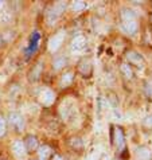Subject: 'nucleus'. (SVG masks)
<instances>
[{"label": "nucleus", "instance_id": "19", "mask_svg": "<svg viewBox=\"0 0 152 160\" xmlns=\"http://www.w3.org/2000/svg\"><path fill=\"white\" fill-rule=\"evenodd\" d=\"M68 143H69V145H70V148L74 149V151H81V149H84V147H85L84 140H82L79 136H73V137H70Z\"/></svg>", "mask_w": 152, "mask_h": 160}, {"label": "nucleus", "instance_id": "23", "mask_svg": "<svg viewBox=\"0 0 152 160\" xmlns=\"http://www.w3.org/2000/svg\"><path fill=\"white\" fill-rule=\"evenodd\" d=\"M38 42H39V34L35 31V32L33 34V37H31V42H30L28 50L34 52L35 50H37V47H38Z\"/></svg>", "mask_w": 152, "mask_h": 160}, {"label": "nucleus", "instance_id": "13", "mask_svg": "<svg viewBox=\"0 0 152 160\" xmlns=\"http://www.w3.org/2000/svg\"><path fill=\"white\" fill-rule=\"evenodd\" d=\"M120 22H129V20H137V14L132 8L129 7H123L119 12Z\"/></svg>", "mask_w": 152, "mask_h": 160}, {"label": "nucleus", "instance_id": "1", "mask_svg": "<svg viewBox=\"0 0 152 160\" xmlns=\"http://www.w3.org/2000/svg\"><path fill=\"white\" fill-rule=\"evenodd\" d=\"M110 143L117 153L125 151V132L123 127L120 125H110Z\"/></svg>", "mask_w": 152, "mask_h": 160}, {"label": "nucleus", "instance_id": "26", "mask_svg": "<svg viewBox=\"0 0 152 160\" xmlns=\"http://www.w3.org/2000/svg\"><path fill=\"white\" fill-rule=\"evenodd\" d=\"M4 8H6V2L0 0V12H3V11H4Z\"/></svg>", "mask_w": 152, "mask_h": 160}, {"label": "nucleus", "instance_id": "3", "mask_svg": "<svg viewBox=\"0 0 152 160\" xmlns=\"http://www.w3.org/2000/svg\"><path fill=\"white\" fill-rule=\"evenodd\" d=\"M7 124L14 132L22 133L26 129V120L23 117V114L19 112H11L7 117Z\"/></svg>", "mask_w": 152, "mask_h": 160}, {"label": "nucleus", "instance_id": "9", "mask_svg": "<svg viewBox=\"0 0 152 160\" xmlns=\"http://www.w3.org/2000/svg\"><path fill=\"white\" fill-rule=\"evenodd\" d=\"M11 152L18 159L26 158V155H27V151H26V148H24L23 140H15V141H12V144H11Z\"/></svg>", "mask_w": 152, "mask_h": 160}, {"label": "nucleus", "instance_id": "8", "mask_svg": "<svg viewBox=\"0 0 152 160\" xmlns=\"http://www.w3.org/2000/svg\"><path fill=\"white\" fill-rule=\"evenodd\" d=\"M23 144H24V148L27 151V153L37 152L39 148V140L35 135H26L23 139Z\"/></svg>", "mask_w": 152, "mask_h": 160}, {"label": "nucleus", "instance_id": "5", "mask_svg": "<svg viewBox=\"0 0 152 160\" xmlns=\"http://www.w3.org/2000/svg\"><path fill=\"white\" fill-rule=\"evenodd\" d=\"M77 72L84 78H90L93 75V61L90 57H82L77 63Z\"/></svg>", "mask_w": 152, "mask_h": 160}, {"label": "nucleus", "instance_id": "18", "mask_svg": "<svg viewBox=\"0 0 152 160\" xmlns=\"http://www.w3.org/2000/svg\"><path fill=\"white\" fill-rule=\"evenodd\" d=\"M65 66H68V58L65 55H57L54 61H53V70L54 72H59Z\"/></svg>", "mask_w": 152, "mask_h": 160}, {"label": "nucleus", "instance_id": "21", "mask_svg": "<svg viewBox=\"0 0 152 160\" xmlns=\"http://www.w3.org/2000/svg\"><path fill=\"white\" fill-rule=\"evenodd\" d=\"M86 7H88V4L85 2H82V0H75V2H71V4H70V8L73 12L84 11Z\"/></svg>", "mask_w": 152, "mask_h": 160}, {"label": "nucleus", "instance_id": "17", "mask_svg": "<svg viewBox=\"0 0 152 160\" xmlns=\"http://www.w3.org/2000/svg\"><path fill=\"white\" fill-rule=\"evenodd\" d=\"M120 73H121V75L127 79V81H132V79L135 78L133 68L131 65H128L127 62H121V63H120Z\"/></svg>", "mask_w": 152, "mask_h": 160}, {"label": "nucleus", "instance_id": "12", "mask_svg": "<svg viewBox=\"0 0 152 160\" xmlns=\"http://www.w3.org/2000/svg\"><path fill=\"white\" fill-rule=\"evenodd\" d=\"M86 44H88V41L86 38L84 37V35H77V37L73 38V41H71V50L73 51H84L85 48H86Z\"/></svg>", "mask_w": 152, "mask_h": 160}, {"label": "nucleus", "instance_id": "20", "mask_svg": "<svg viewBox=\"0 0 152 160\" xmlns=\"http://www.w3.org/2000/svg\"><path fill=\"white\" fill-rule=\"evenodd\" d=\"M143 93H144L145 98L152 101V78L145 79L143 83Z\"/></svg>", "mask_w": 152, "mask_h": 160}, {"label": "nucleus", "instance_id": "24", "mask_svg": "<svg viewBox=\"0 0 152 160\" xmlns=\"http://www.w3.org/2000/svg\"><path fill=\"white\" fill-rule=\"evenodd\" d=\"M141 125L145 128V129H148V131H152V113L149 114H147V116L143 118V121H141Z\"/></svg>", "mask_w": 152, "mask_h": 160}, {"label": "nucleus", "instance_id": "16", "mask_svg": "<svg viewBox=\"0 0 152 160\" xmlns=\"http://www.w3.org/2000/svg\"><path fill=\"white\" fill-rule=\"evenodd\" d=\"M53 153H54V152H53L51 147L47 145V144L39 145V148H38V151H37L38 160H50V158H51Z\"/></svg>", "mask_w": 152, "mask_h": 160}, {"label": "nucleus", "instance_id": "11", "mask_svg": "<svg viewBox=\"0 0 152 160\" xmlns=\"http://www.w3.org/2000/svg\"><path fill=\"white\" fill-rule=\"evenodd\" d=\"M136 160H152V151L147 145H137L135 149Z\"/></svg>", "mask_w": 152, "mask_h": 160}, {"label": "nucleus", "instance_id": "7", "mask_svg": "<svg viewBox=\"0 0 152 160\" xmlns=\"http://www.w3.org/2000/svg\"><path fill=\"white\" fill-rule=\"evenodd\" d=\"M38 100L43 106H51L53 104H54V101H55V93L53 92L51 89L44 88V89L41 90V93H39Z\"/></svg>", "mask_w": 152, "mask_h": 160}, {"label": "nucleus", "instance_id": "22", "mask_svg": "<svg viewBox=\"0 0 152 160\" xmlns=\"http://www.w3.org/2000/svg\"><path fill=\"white\" fill-rule=\"evenodd\" d=\"M8 131V124H7V118L4 117L3 113H0V137H4L7 135Z\"/></svg>", "mask_w": 152, "mask_h": 160}, {"label": "nucleus", "instance_id": "25", "mask_svg": "<svg viewBox=\"0 0 152 160\" xmlns=\"http://www.w3.org/2000/svg\"><path fill=\"white\" fill-rule=\"evenodd\" d=\"M50 160H65V158L62 156V155H59V153H53Z\"/></svg>", "mask_w": 152, "mask_h": 160}, {"label": "nucleus", "instance_id": "4", "mask_svg": "<svg viewBox=\"0 0 152 160\" xmlns=\"http://www.w3.org/2000/svg\"><path fill=\"white\" fill-rule=\"evenodd\" d=\"M66 7H68V4L65 2H57L54 6H53L50 10L47 11L46 14V20L48 24H55V22L58 20V18L62 15V12H65Z\"/></svg>", "mask_w": 152, "mask_h": 160}, {"label": "nucleus", "instance_id": "10", "mask_svg": "<svg viewBox=\"0 0 152 160\" xmlns=\"http://www.w3.org/2000/svg\"><path fill=\"white\" fill-rule=\"evenodd\" d=\"M120 26L125 34L129 37H135L139 32V22L137 20H129V22H120Z\"/></svg>", "mask_w": 152, "mask_h": 160}, {"label": "nucleus", "instance_id": "14", "mask_svg": "<svg viewBox=\"0 0 152 160\" xmlns=\"http://www.w3.org/2000/svg\"><path fill=\"white\" fill-rule=\"evenodd\" d=\"M73 82H74V72L73 70H66L65 73H62L61 78H59V88L65 89V88L70 86Z\"/></svg>", "mask_w": 152, "mask_h": 160}, {"label": "nucleus", "instance_id": "28", "mask_svg": "<svg viewBox=\"0 0 152 160\" xmlns=\"http://www.w3.org/2000/svg\"><path fill=\"white\" fill-rule=\"evenodd\" d=\"M151 23H152V16H151Z\"/></svg>", "mask_w": 152, "mask_h": 160}, {"label": "nucleus", "instance_id": "27", "mask_svg": "<svg viewBox=\"0 0 152 160\" xmlns=\"http://www.w3.org/2000/svg\"><path fill=\"white\" fill-rule=\"evenodd\" d=\"M3 44H6L4 43V39H3V35H2V32H0V47L3 46Z\"/></svg>", "mask_w": 152, "mask_h": 160}, {"label": "nucleus", "instance_id": "15", "mask_svg": "<svg viewBox=\"0 0 152 160\" xmlns=\"http://www.w3.org/2000/svg\"><path fill=\"white\" fill-rule=\"evenodd\" d=\"M42 72H43V65H42V62L39 61L37 65L33 66V69H31V72L28 73V79L31 82H37L41 79L42 77Z\"/></svg>", "mask_w": 152, "mask_h": 160}, {"label": "nucleus", "instance_id": "2", "mask_svg": "<svg viewBox=\"0 0 152 160\" xmlns=\"http://www.w3.org/2000/svg\"><path fill=\"white\" fill-rule=\"evenodd\" d=\"M125 62H127L128 65H131L132 68H136L139 70H143L147 65V61H145L144 57H143L139 51L133 50V48L125 51Z\"/></svg>", "mask_w": 152, "mask_h": 160}, {"label": "nucleus", "instance_id": "6", "mask_svg": "<svg viewBox=\"0 0 152 160\" xmlns=\"http://www.w3.org/2000/svg\"><path fill=\"white\" fill-rule=\"evenodd\" d=\"M65 41V32L63 31H59V32L54 34L48 41V51L50 52H57L59 48L62 47Z\"/></svg>", "mask_w": 152, "mask_h": 160}]
</instances>
